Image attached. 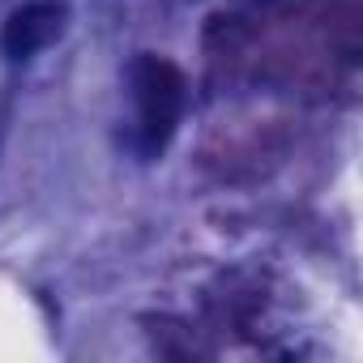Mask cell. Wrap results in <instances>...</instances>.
<instances>
[{"mask_svg":"<svg viewBox=\"0 0 363 363\" xmlns=\"http://www.w3.org/2000/svg\"><path fill=\"white\" fill-rule=\"evenodd\" d=\"M60 30H65V5H56V0H26V5L9 13L0 43H5V56L26 60L39 48H48Z\"/></svg>","mask_w":363,"mask_h":363,"instance_id":"cell-2","label":"cell"},{"mask_svg":"<svg viewBox=\"0 0 363 363\" xmlns=\"http://www.w3.org/2000/svg\"><path fill=\"white\" fill-rule=\"evenodd\" d=\"M133 99H137L141 150L162 154L179 124V111H184V73L154 52H141L133 60Z\"/></svg>","mask_w":363,"mask_h":363,"instance_id":"cell-1","label":"cell"}]
</instances>
